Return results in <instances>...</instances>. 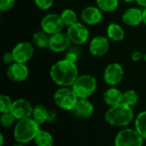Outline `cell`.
Segmentation results:
<instances>
[{
	"label": "cell",
	"mask_w": 146,
	"mask_h": 146,
	"mask_svg": "<svg viewBox=\"0 0 146 146\" xmlns=\"http://www.w3.org/2000/svg\"><path fill=\"white\" fill-rule=\"evenodd\" d=\"M143 22L146 25V8L143 10Z\"/></svg>",
	"instance_id": "d590c367"
},
{
	"label": "cell",
	"mask_w": 146,
	"mask_h": 146,
	"mask_svg": "<svg viewBox=\"0 0 146 146\" xmlns=\"http://www.w3.org/2000/svg\"><path fill=\"white\" fill-rule=\"evenodd\" d=\"M15 0H0V10L1 11H9L15 5Z\"/></svg>",
	"instance_id": "f546056e"
},
{
	"label": "cell",
	"mask_w": 146,
	"mask_h": 146,
	"mask_svg": "<svg viewBox=\"0 0 146 146\" xmlns=\"http://www.w3.org/2000/svg\"><path fill=\"white\" fill-rule=\"evenodd\" d=\"M50 35L42 29L35 32L32 36V43L38 48L44 49L49 47Z\"/></svg>",
	"instance_id": "ffe728a7"
},
{
	"label": "cell",
	"mask_w": 146,
	"mask_h": 146,
	"mask_svg": "<svg viewBox=\"0 0 146 146\" xmlns=\"http://www.w3.org/2000/svg\"><path fill=\"white\" fill-rule=\"evenodd\" d=\"M3 145V134L1 133V134H0V146Z\"/></svg>",
	"instance_id": "8d00e7d4"
},
{
	"label": "cell",
	"mask_w": 146,
	"mask_h": 146,
	"mask_svg": "<svg viewBox=\"0 0 146 146\" xmlns=\"http://www.w3.org/2000/svg\"><path fill=\"white\" fill-rule=\"evenodd\" d=\"M124 77V69L119 63L109 64L104 72V81L110 86H116L121 82Z\"/></svg>",
	"instance_id": "30bf717a"
},
{
	"label": "cell",
	"mask_w": 146,
	"mask_h": 146,
	"mask_svg": "<svg viewBox=\"0 0 146 146\" xmlns=\"http://www.w3.org/2000/svg\"><path fill=\"white\" fill-rule=\"evenodd\" d=\"M122 97H123V93L115 87L109 88L104 93V102L110 106H115L119 104H121Z\"/></svg>",
	"instance_id": "ac0fdd59"
},
{
	"label": "cell",
	"mask_w": 146,
	"mask_h": 146,
	"mask_svg": "<svg viewBox=\"0 0 146 146\" xmlns=\"http://www.w3.org/2000/svg\"><path fill=\"white\" fill-rule=\"evenodd\" d=\"M144 60L146 62V53L145 54H144Z\"/></svg>",
	"instance_id": "f35d334b"
},
{
	"label": "cell",
	"mask_w": 146,
	"mask_h": 146,
	"mask_svg": "<svg viewBox=\"0 0 146 146\" xmlns=\"http://www.w3.org/2000/svg\"><path fill=\"white\" fill-rule=\"evenodd\" d=\"M135 127L138 133L146 139V111L141 112L135 120Z\"/></svg>",
	"instance_id": "d4e9b609"
},
{
	"label": "cell",
	"mask_w": 146,
	"mask_h": 146,
	"mask_svg": "<svg viewBox=\"0 0 146 146\" xmlns=\"http://www.w3.org/2000/svg\"><path fill=\"white\" fill-rule=\"evenodd\" d=\"M14 146H25V145H14Z\"/></svg>",
	"instance_id": "ab89813d"
},
{
	"label": "cell",
	"mask_w": 146,
	"mask_h": 146,
	"mask_svg": "<svg viewBox=\"0 0 146 146\" xmlns=\"http://www.w3.org/2000/svg\"><path fill=\"white\" fill-rule=\"evenodd\" d=\"M94 108L92 104L87 99H79L74 108L71 110L74 115L82 118L90 117L93 113Z\"/></svg>",
	"instance_id": "e0dca14e"
},
{
	"label": "cell",
	"mask_w": 146,
	"mask_h": 146,
	"mask_svg": "<svg viewBox=\"0 0 146 146\" xmlns=\"http://www.w3.org/2000/svg\"><path fill=\"white\" fill-rule=\"evenodd\" d=\"M107 36L110 39L113 41L120 42L125 38V31L121 27V26L117 23L112 22L107 27Z\"/></svg>",
	"instance_id": "d6986e66"
},
{
	"label": "cell",
	"mask_w": 146,
	"mask_h": 146,
	"mask_svg": "<svg viewBox=\"0 0 146 146\" xmlns=\"http://www.w3.org/2000/svg\"><path fill=\"white\" fill-rule=\"evenodd\" d=\"M12 104H13V102L9 96L7 95L0 96V112L2 114L10 112Z\"/></svg>",
	"instance_id": "4316f807"
},
{
	"label": "cell",
	"mask_w": 146,
	"mask_h": 146,
	"mask_svg": "<svg viewBox=\"0 0 146 146\" xmlns=\"http://www.w3.org/2000/svg\"><path fill=\"white\" fill-rule=\"evenodd\" d=\"M110 50L109 38L104 36H97L92 39L89 45L90 53L93 56H103L107 54Z\"/></svg>",
	"instance_id": "9a60e30c"
},
{
	"label": "cell",
	"mask_w": 146,
	"mask_h": 146,
	"mask_svg": "<svg viewBox=\"0 0 146 146\" xmlns=\"http://www.w3.org/2000/svg\"><path fill=\"white\" fill-rule=\"evenodd\" d=\"M50 75L51 80L62 87L72 86L79 76V70L75 63L66 59L55 62L50 69Z\"/></svg>",
	"instance_id": "6da1fadb"
},
{
	"label": "cell",
	"mask_w": 146,
	"mask_h": 146,
	"mask_svg": "<svg viewBox=\"0 0 146 146\" xmlns=\"http://www.w3.org/2000/svg\"><path fill=\"white\" fill-rule=\"evenodd\" d=\"M6 73L9 79L12 81L22 82L28 77L29 70L25 63L15 62L8 67Z\"/></svg>",
	"instance_id": "4fadbf2b"
},
{
	"label": "cell",
	"mask_w": 146,
	"mask_h": 146,
	"mask_svg": "<svg viewBox=\"0 0 146 146\" xmlns=\"http://www.w3.org/2000/svg\"><path fill=\"white\" fill-rule=\"evenodd\" d=\"M34 3L38 9L47 10L53 5L54 0H34Z\"/></svg>",
	"instance_id": "f1b7e54d"
},
{
	"label": "cell",
	"mask_w": 146,
	"mask_h": 146,
	"mask_svg": "<svg viewBox=\"0 0 146 146\" xmlns=\"http://www.w3.org/2000/svg\"><path fill=\"white\" fill-rule=\"evenodd\" d=\"M33 108L30 102L26 99L20 98L13 102L10 113L17 120H23L29 118L33 114Z\"/></svg>",
	"instance_id": "8fae6325"
},
{
	"label": "cell",
	"mask_w": 146,
	"mask_h": 146,
	"mask_svg": "<svg viewBox=\"0 0 146 146\" xmlns=\"http://www.w3.org/2000/svg\"><path fill=\"white\" fill-rule=\"evenodd\" d=\"M41 29L48 33L50 36L61 33L63 29L64 24L61 18V15L58 14H48L41 21Z\"/></svg>",
	"instance_id": "52a82bcc"
},
{
	"label": "cell",
	"mask_w": 146,
	"mask_h": 146,
	"mask_svg": "<svg viewBox=\"0 0 146 146\" xmlns=\"http://www.w3.org/2000/svg\"><path fill=\"white\" fill-rule=\"evenodd\" d=\"M56 119V114L53 110H48L47 121H54Z\"/></svg>",
	"instance_id": "836d02e7"
},
{
	"label": "cell",
	"mask_w": 146,
	"mask_h": 146,
	"mask_svg": "<svg viewBox=\"0 0 146 146\" xmlns=\"http://www.w3.org/2000/svg\"><path fill=\"white\" fill-rule=\"evenodd\" d=\"M123 2H126V3H133V2H134V1H136V0H122Z\"/></svg>",
	"instance_id": "74e56055"
},
{
	"label": "cell",
	"mask_w": 146,
	"mask_h": 146,
	"mask_svg": "<svg viewBox=\"0 0 146 146\" xmlns=\"http://www.w3.org/2000/svg\"><path fill=\"white\" fill-rule=\"evenodd\" d=\"M3 61L5 64H12L13 62H15V59H14V56H13V54L12 52H6L4 53L3 56Z\"/></svg>",
	"instance_id": "4dcf8cb0"
},
{
	"label": "cell",
	"mask_w": 146,
	"mask_h": 146,
	"mask_svg": "<svg viewBox=\"0 0 146 146\" xmlns=\"http://www.w3.org/2000/svg\"><path fill=\"white\" fill-rule=\"evenodd\" d=\"M97 6L103 12H113L119 6V0H96Z\"/></svg>",
	"instance_id": "cb8c5ba5"
},
{
	"label": "cell",
	"mask_w": 146,
	"mask_h": 146,
	"mask_svg": "<svg viewBox=\"0 0 146 146\" xmlns=\"http://www.w3.org/2000/svg\"><path fill=\"white\" fill-rule=\"evenodd\" d=\"M82 21L89 25L95 26L99 24L103 20V11L97 6H86L85 7L80 14Z\"/></svg>",
	"instance_id": "5bb4252c"
},
{
	"label": "cell",
	"mask_w": 146,
	"mask_h": 146,
	"mask_svg": "<svg viewBox=\"0 0 146 146\" xmlns=\"http://www.w3.org/2000/svg\"><path fill=\"white\" fill-rule=\"evenodd\" d=\"M79 99H87L97 89V80L90 74L79 75L71 86Z\"/></svg>",
	"instance_id": "277c9868"
},
{
	"label": "cell",
	"mask_w": 146,
	"mask_h": 146,
	"mask_svg": "<svg viewBox=\"0 0 146 146\" xmlns=\"http://www.w3.org/2000/svg\"><path fill=\"white\" fill-rule=\"evenodd\" d=\"M71 44V41L67 33L62 32L50 35L49 41V49L56 53L62 52L68 50Z\"/></svg>",
	"instance_id": "7c38bea8"
},
{
	"label": "cell",
	"mask_w": 146,
	"mask_h": 146,
	"mask_svg": "<svg viewBox=\"0 0 146 146\" xmlns=\"http://www.w3.org/2000/svg\"><path fill=\"white\" fill-rule=\"evenodd\" d=\"M32 116L38 124H43L47 121L48 110L42 105H37L33 108Z\"/></svg>",
	"instance_id": "7402d4cb"
},
{
	"label": "cell",
	"mask_w": 146,
	"mask_h": 146,
	"mask_svg": "<svg viewBox=\"0 0 146 146\" xmlns=\"http://www.w3.org/2000/svg\"><path fill=\"white\" fill-rule=\"evenodd\" d=\"M15 120V116L10 112L3 113L2 114V116H1V124L4 127H9L13 125Z\"/></svg>",
	"instance_id": "83f0119b"
},
{
	"label": "cell",
	"mask_w": 146,
	"mask_h": 146,
	"mask_svg": "<svg viewBox=\"0 0 146 146\" xmlns=\"http://www.w3.org/2000/svg\"><path fill=\"white\" fill-rule=\"evenodd\" d=\"M66 60L71 62H74L75 63L76 61H77V54L74 53V52H68L65 56V58Z\"/></svg>",
	"instance_id": "1f68e13d"
},
{
	"label": "cell",
	"mask_w": 146,
	"mask_h": 146,
	"mask_svg": "<svg viewBox=\"0 0 146 146\" xmlns=\"http://www.w3.org/2000/svg\"><path fill=\"white\" fill-rule=\"evenodd\" d=\"M143 137L133 129H123L116 136L115 146H143Z\"/></svg>",
	"instance_id": "8992f818"
},
{
	"label": "cell",
	"mask_w": 146,
	"mask_h": 146,
	"mask_svg": "<svg viewBox=\"0 0 146 146\" xmlns=\"http://www.w3.org/2000/svg\"><path fill=\"white\" fill-rule=\"evenodd\" d=\"M36 146H52L53 138L50 133L44 130H40L35 138Z\"/></svg>",
	"instance_id": "44dd1931"
},
{
	"label": "cell",
	"mask_w": 146,
	"mask_h": 146,
	"mask_svg": "<svg viewBox=\"0 0 146 146\" xmlns=\"http://www.w3.org/2000/svg\"><path fill=\"white\" fill-rule=\"evenodd\" d=\"M66 33L68 34L71 43L78 45L86 43L89 38L88 28L80 22H76L68 27Z\"/></svg>",
	"instance_id": "ba28073f"
},
{
	"label": "cell",
	"mask_w": 146,
	"mask_h": 146,
	"mask_svg": "<svg viewBox=\"0 0 146 146\" xmlns=\"http://www.w3.org/2000/svg\"><path fill=\"white\" fill-rule=\"evenodd\" d=\"M78 100V97L73 89L69 87H61L54 94L55 104L65 110H72Z\"/></svg>",
	"instance_id": "5b68a950"
},
{
	"label": "cell",
	"mask_w": 146,
	"mask_h": 146,
	"mask_svg": "<svg viewBox=\"0 0 146 146\" xmlns=\"http://www.w3.org/2000/svg\"><path fill=\"white\" fill-rule=\"evenodd\" d=\"M61 18L62 20V22L64 26H67L68 27L74 25L77 21V15L76 12L72 9H65L61 13Z\"/></svg>",
	"instance_id": "603a6c76"
},
{
	"label": "cell",
	"mask_w": 146,
	"mask_h": 146,
	"mask_svg": "<svg viewBox=\"0 0 146 146\" xmlns=\"http://www.w3.org/2000/svg\"><path fill=\"white\" fill-rule=\"evenodd\" d=\"M15 62L20 63H27L34 54L33 44L30 42L18 43L12 50Z\"/></svg>",
	"instance_id": "9c48e42d"
},
{
	"label": "cell",
	"mask_w": 146,
	"mask_h": 146,
	"mask_svg": "<svg viewBox=\"0 0 146 146\" xmlns=\"http://www.w3.org/2000/svg\"><path fill=\"white\" fill-rule=\"evenodd\" d=\"M136 2L139 6L146 8V0H136Z\"/></svg>",
	"instance_id": "e575fe53"
},
{
	"label": "cell",
	"mask_w": 146,
	"mask_h": 146,
	"mask_svg": "<svg viewBox=\"0 0 146 146\" xmlns=\"http://www.w3.org/2000/svg\"><path fill=\"white\" fill-rule=\"evenodd\" d=\"M139 99V96L137 92L133 90H127L123 93L122 97V104L127 105V106H134Z\"/></svg>",
	"instance_id": "484cf974"
},
{
	"label": "cell",
	"mask_w": 146,
	"mask_h": 146,
	"mask_svg": "<svg viewBox=\"0 0 146 146\" xmlns=\"http://www.w3.org/2000/svg\"><path fill=\"white\" fill-rule=\"evenodd\" d=\"M123 22L130 27L139 26L143 22V10L139 8H129L122 15Z\"/></svg>",
	"instance_id": "2e32d148"
},
{
	"label": "cell",
	"mask_w": 146,
	"mask_h": 146,
	"mask_svg": "<svg viewBox=\"0 0 146 146\" xmlns=\"http://www.w3.org/2000/svg\"><path fill=\"white\" fill-rule=\"evenodd\" d=\"M39 124L33 119L27 118L20 120L14 130V137L19 143H28L35 139L38 132L40 131Z\"/></svg>",
	"instance_id": "3957f363"
},
{
	"label": "cell",
	"mask_w": 146,
	"mask_h": 146,
	"mask_svg": "<svg viewBox=\"0 0 146 146\" xmlns=\"http://www.w3.org/2000/svg\"><path fill=\"white\" fill-rule=\"evenodd\" d=\"M144 59V54L140 51H134L132 54V60L133 62H139L140 60Z\"/></svg>",
	"instance_id": "d6a6232c"
},
{
	"label": "cell",
	"mask_w": 146,
	"mask_h": 146,
	"mask_svg": "<svg viewBox=\"0 0 146 146\" xmlns=\"http://www.w3.org/2000/svg\"><path fill=\"white\" fill-rule=\"evenodd\" d=\"M106 121L114 127L127 126L133 120V112L130 106L119 104L111 108L105 114Z\"/></svg>",
	"instance_id": "7a4b0ae2"
}]
</instances>
